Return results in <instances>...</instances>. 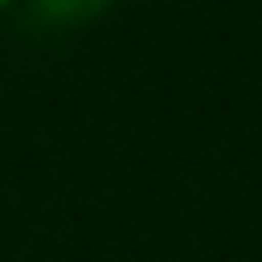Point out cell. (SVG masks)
I'll return each instance as SVG.
<instances>
[{"mask_svg": "<svg viewBox=\"0 0 262 262\" xmlns=\"http://www.w3.org/2000/svg\"><path fill=\"white\" fill-rule=\"evenodd\" d=\"M44 13H53L57 22H88L110 5V0H35Z\"/></svg>", "mask_w": 262, "mask_h": 262, "instance_id": "1", "label": "cell"}, {"mask_svg": "<svg viewBox=\"0 0 262 262\" xmlns=\"http://www.w3.org/2000/svg\"><path fill=\"white\" fill-rule=\"evenodd\" d=\"M5 5H9V0H0V9H5Z\"/></svg>", "mask_w": 262, "mask_h": 262, "instance_id": "2", "label": "cell"}]
</instances>
